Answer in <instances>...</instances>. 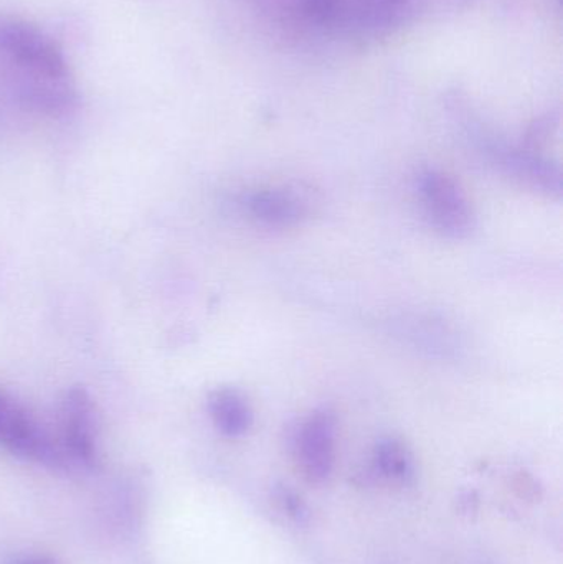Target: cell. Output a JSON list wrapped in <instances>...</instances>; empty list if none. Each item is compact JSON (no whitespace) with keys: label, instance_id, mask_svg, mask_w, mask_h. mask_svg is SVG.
I'll return each instance as SVG.
<instances>
[{"label":"cell","instance_id":"cell-9","mask_svg":"<svg viewBox=\"0 0 563 564\" xmlns=\"http://www.w3.org/2000/svg\"><path fill=\"white\" fill-rule=\"evenodd\" d=\"M300 7L313 22L326 25L339 20L340 0H300Z\"/></svg>","mask_w":563,"mask_h":564},{"label":"cell","instance_id":"cell-2","mask_svg":"<svg viewBox=\"0 0 563 564\" xmlns=\"http://www.w3.org/2000/svg\"><path fill=\"white\" fill-rule=\"evenodd\" d=\"M0 446L23 459L59 469L66 453L56 446L35 417L9 394L0 391Z\"/></svg>","mask_w":563,"mask_h":564},{"label":"cell","instance_id":"cell-7","mask_svg":"<svg viewBox=\"0 0 563 564\" xmlns=\"http://www.w3.org/2000/svg\"><path fill=\"white\" fill-rule=\"evenodd\" d=\"M208 411L224 436L240 437L253 426V410L240 391L221 388L208 400Z\"/></svg>","mask_w":563,"mask_h":564},{"label":"cell","instance_id":"cell-3","mask_svg":"<svg viewBox=\"0 0 563 564\" xmlns=\"http://www.w3.org/2000/svg\"><path fill=\"white\" fill-rule=\"evenodd\" d=\"M0 50L39 78L63 82L66 76L62 50L30 23L0 19Z\"/></svg>","mask_w":563,"mask_h":564},{"label":"cell","instance_id":"cell-4","mask_svg":"<svg viewBox=\"0 0 563 564\" xmlns=\"http://www.w3.org/2000/svg\"><path fill=\"white\" fill-rule=\"evenodd\" d=\"M63 451L75 463L95 467L98 463L96 414L91 398L83 388H72L62 400Z\"/></svg>","mask_w":563,"mask_h":564},{"label":"cell","instance_id":"cell-6","mask_svg":"<svg viewBox=\"0 0 563 564\" xmlns=\"http://www.w3.org/2000/svg\"><path fill=\"white\" fill-rule=\"evenodd\" d=\"M245 210L260 225L270 228L296 227L307 214L306 204L284 188H261L245 197Z\"/></svg>","mask_w":563,"mask_h":564},{"label":"cell","instance_id":"cell-11","mask_svg":"<svg viewBox=\"0 0 563 564\" xmlns=\"http://www.w3.org/2000/svg\"><path fill=\"white\" fill-rule=\"evenodd\" d=\"M23 564H56V563L53 562V560H48V558H36V560H30V562H26Z\"/></svg>","mask_w":563,"mask_h":564},{"label":"cell","instance_id":"cell-10","mask_svg":"<svg viewBox=\"0 0 563 564\" xmlns=\"http://www.w3.org/2000/svg\"><path fill=\"white\" fill-rule=\"evenodd\" d=\"M281 500H283L284 509H288V512H290L291 516L300 519L301 513H303V509H301V502L297 500V497H294L293 494L288 492V490H283V494H281Z\"/></svg>","mask_w":563,"mask_h":564},{"label":"cell","instance_id":"cell-1","mask_svg":"<svg viewBox=\"0 0 563 564\" xmlns=\"http://www.w3.org/2000/svg\"><path fill=\"white\" fill-rule=\"evenodd\" d=\"M419 194L430 224L453 240L468 238L475 230L476 218L465 191L452 175L442 171H425L419 177Z\"/></svg>","mask_w":563,"mask_h":564},{"label":"cell","instance_id":"cell-8","mask_svg":"<svg viewBox=\"0 0 563 564\" xmlns=\"http://www.w3.org/2000/svg\"><path fill=\"white\" fill-rule=\"evenodd\" d=\"M376 464L387 479L407 482L413 477L412 454L400 441H380L376 449Z\"/></svg>","mask_w":563,"mask_h":564},{"label":"cell","instance_id":"cell-5","mask_svg":"<svg viewBox=\"0 0 563 564\" xmlns=\"http://www.w3.org/2000/svg\"><path fill=\"white\" fill-rule=\"evenodd\" d=\"M336 416L321 410L311 414L297 433V456L304 476L314 484L329 479L336 459Z\"/></svg>","mask_w":563,"mask_h":564}]
</instances>
